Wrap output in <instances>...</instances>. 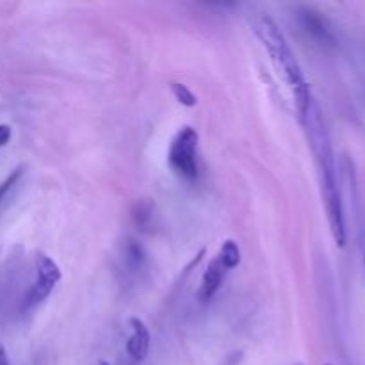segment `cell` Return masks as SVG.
<instances>
[{
	"label": "cell",
	"mask_w": 365,
	"mask_h": 365,
	"mask_svg": "<svg viewBox=\"0 0 365 365\" xmlns=\"http://www.w3.org/2000/svg\"><path fill=\"white\" fill-rule=\"evenodd\" d=\"M253 31H255L257 38L260 39L264 48H266L278 77L292 89V93L307 86L302 66H299L291 45L287 43V38L282 32L280 25L267 14H262L255 20Z\"/></svg>",
	"instance_id": "6da1fadb"
},
{
	"label": "cell",
	"mask_w": 365,
	"mask_h": 365,
	"mask_svg": "<svg viewBox=\"0 0 365 365\" xmlns=\"http://www.w3.org/2000/svg\"><path fill=\"white\" fill-rule=\"evenodd\" d=\"M170 168L182 180L195 182L198 178V132L184 127L177 132L168 152Z\"/></svg>",
	"instance_id": "7a4b0ae2"
},
{
	"label": "cell",
	"mask_w": 365,
	"mask_h": 365,
	"mask_svg": "<svg viewBox=\"0 0 365 365\" xmlns=\"http://www.w3.org/2000/svg\"><path fill=\"white\" fill-rule=\"evenodd\" d=\"M36 266V282L34 285L29 291L27 298H25V307L31 309V307L38 305L43 299L48 298L50 292L53 291L57 284L61 282V269L56 262H53L50 257L43 255V253H38L34 259Z\"/></svg>",
	"instance_id": "3957f363"
},
{
	"label": "cell",
	"mask_w": 365,
	"mask_h": 365,
	"mask_svg": "<svg viewBox=\"0 0 365 365\" xmlns=\"http://www.w3.org/2000/svg\"><path fill=\"white\" fill-rule=\"evenodd\" d=\"M128 328H130V337L125 342V349H127V355L130 356L132 362L141 364L148 356L152 337H150L146 324L139 317H130Z\"/></svg>",
	"instance_id": "277c9868"
},
{
	"label": "cell",
	"mask_w": 365,
	"mask_h": 365,
	"mask_svg": "<svg viewBox=\"0 0 365 365\" xmlns=\"http://www.w3.org/2000/svg\"><path fill=\"white\" fill-rule=\"evenodd\" d=\"M299 25L303 27V31L309 36H312L314 39H317L319 43H334V34H331L330 27H328L327 20L321 16L319 13L312 9H302L299 11Z\"/></svg>",
	"instance_id": "5b68a950"
},
{
	"label": "cell",
	"mask_w": 365,
	"mask_h": 365,
	"mask_svg": "<svg viewBox=\"0 0 365 365\" xmlns=\"http://www.w3.org/2000/svg\"><path fill=\"white\" fill-rule=\"evenodd\" d=\"M225 274H227V269H225L223 264L220 262V259L214 257L202 278V287H200V299H202V302H210V299L216 296L221 284H223Z\"/></svg>",
	"instance_id": "8992f818"
},
{
	"label": "cell",
	"mask_w": 365,
	"mask_h": 365,
	"mask_svg": "<svg viewBox=\"0 0 365 365\" xmlns=\"http://www.w3.org/2000/svg\"><path fill=\"white\" fill-rule=\"evenodd\" d=\"M146 264V253L143 246L135 241H128L125 246V266L132 271V273H139L143 271Z\"/></svg>",
	"instance_id": "52a82bcc"
},
{
	"label": "cell",
	"mask_w": 365,
	"mask_h": 365,
	"mask_svg": "<svg viewBox=\"0 0 365 365\" xmlns=\"http://www.w3.org/2000/svg\"><path fill=\"white\" fill-rule=\"evenodd\" d=\"M217 259H220V262L223 264L227 271L235 269L241 264V250H239L237 242L232 241V239L225 241L221 245L220 253H217Z\"/></svg>",
	"instance_id": "ba28073f"
},
{
	"label": "cell",
	"mask_w": 365,
	"mask_h": 365,
	"mask_svg": "<svg viewBox=\"0 0 365 365\" xmlns=\"http://www.w3.org/2000/svg\"><path fill=\"white\" fill-rule=\"evenodd\" d=\"M132 217H134L138 228L146 230V227H150V223L153 221V205L150 202H139Z\"/></svg>",
	"instance_id": "9c48e42d"
},
{
	"label": "cell",
	"mask_w": 365,
	"mask_h": 365,
	"mask_svg": "<svg viewBox=\"0 0 365 365\" xmlns=\"http://www.w3.org/2000/svg\"><path fill=\"white\" fill-rule=\"evenodd\" d=\"M171 93H173V96L177 98V102L185 107H195L196 103H198L196 95L185 84H178V82H175V84H171Z\"/></svg>",
	"instance_id": "30bf717a"
},
{
	"label": "cell",
	"mask_w": 365,
	"mask_h": 365,
	"mask_svg": "<svg viewBox=\"0 0 365 365\" xmlns=\"http://www.w3.org/2000/svg\"><path fill=\"white\" fill-rule=\"evenodd\" d=\"M24 170H25L24 166H18L16 170L11 171V173L7 175L6 180H4L2 184H0V205H2L4 200L7 198V195H9V192H11V189H13L14 185L18 184V180H20L21 175H24Z\"/></svg>",
	"instance_id": "8fae6325"
},
{
	"label": "cell",
	"mask_w": 365,
	"mask_h": 365,
	"mask_svg": "<svg viewBox=\"0 0 365 365\" xmlns=\"http://www.w3.org/2000/svg\"><path fill=\"white\" fill-rule=\"evenodd\" d=\"M11 139L9 125H0V146H6Z\"/></svg>",
	"instance_id": "7c38bea8"
},
{
	"label": "cell",
	"mask_w": 365,
	"mask_h": 365,
	"mask_svg": "<svg viewBox=\"0 0 365 365\" xmlns=\"http://www.w3.org/2000/svg\"><path fill=\"white\" fill-rule=\"evenodd\" d=\"M0 365H9V362H7V353L6 349H4V346H0Z\"/></svg>",
	"instance_id": "4fadbf2b"
},
{
	"label": "cell",
	"mask_w": 365,
	"mask_h": 365,
	"mask_svg": "<svg viewBox=\"0 0 365 365\" xmlns=\"http://www.w3.org/2000/svg\"><path fill=\"white\" fill-rule=\"evenodd\" d=\"M98 365H110V364H109V362H106V360H102V362H100Z\"/></svg>",
	"instance_id": "5bb4252c"
},
{
	"label": "cell",
	"mask_w": 365,
	"mask_h": 365,
	"mask_svg": "<svg viewBox=\"0 0 365 365\" xmlns=\"http://www.w3.org/2000/svg\"><path fill=\"white\" fill-rule=\"evenodd\" d=\"M364 264H365V252H364Z\"/></svg>",
	"instance_id": "9a60e30c"
},
{
	"label": "cell",
	"mask_w": 365,
	"mask_h": 365,
	"mask_svg": "<svg viewBox=\"0 0 365 365\" xmlns=\"http://www.w3.org/2000/svg\"><path fill=\"white\" fill-rule=\"evenodd\" d=\"M324 365H331V364H324Z\"/></svg>",
	"instance_id": "2e32d148"
}]
</instances>
